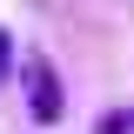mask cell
<instances>
[{"label": "cell", "mask_w": 134, "mask_h": 134, "mask_svg": "<svg viewBox=\"0 0 134 134\" xmlns=\"http://www.w3.org/2000/svg\"><path fill=\"white\" fill-rule=\"evenodd\" d=\"M27 121L34 127H60V114H67V94H60V74H54V60L47 54H27Z\"/></svg>", "instance_id": "6da1fadb"}, {"label": "cell", "mask_w": 134, "mask_h": 134, "mask_svg": "<svg viewBox=\"0 0 134 134\" xmlns=\"http://www.w3.org/2000/svg\"><path fill=\"white\" fill-rule=\"evenodd\" d=\"M94 134H134V107H107Z\"/></svg>", "instance_id": "7a4b0ae2"}, {"label": "cell", "mask_w": 134, "mask_h": 134, "mask_svg": "<svg viewBox=\"0 0 134 134\" xmlns=\"http://www.w3.org/2000/svg\"><path fill=\"white\" fill-rule=\"evenodd\" d=\"M14 60H20V54H14V34L0 27V87H7V74H14Z\"/></svg>", "instance_id": "3957f363"}]
</instances>
